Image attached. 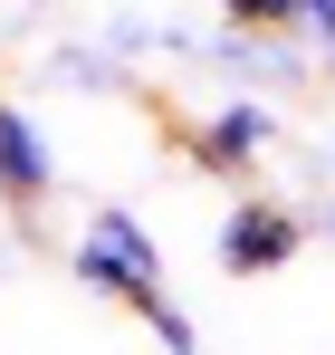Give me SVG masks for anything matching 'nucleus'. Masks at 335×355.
Masks as SVG:
<instances>
[{
	"label": "nucleus",
	"instance_id": "nucleus-1",
	"mask_svg": "<svg viewBox=\"0 0 335 355\" xmlns=\"http://www.w3.org/2000/svg\"><path fill=\"white\" fill-rule=\"evenodd\" d=\"M67 269H77V288L125 297L134 317L163 307V250H154V231H144L134 211H87V231H77V250H67Z\"/></svg>",
	"mask_w": 335,
	"mask_h": 355
},
{
	"label": "nucleus",
	"instance_id": "nucleus-2",
	"mask_svg": "<svg viewBox=\"0 0 335 355\" xmlns=\"http://www.w3.org/2000/svg\"><path fill=\"white\" fill-rule=\"evenodd\" d=\"M211 250H221L230 279H278L287 259L307 250V211H297V202H269V192H239Z\"/></svg>",
	"mask_w": 335,
	"mask_h": 355
},
{
	"label": "nucleus",
	"instance_id": "nucleus-3",
	"mask_svg": "<svg viewBox=\"0 0 335 355\" xmlns=\"http://www.w3.org/2000/svg\"><path fill=\"white\" fill-rule=\"evenodd\" d=\"M269 144H278V106H269V96H230V106L182 125V154H192L201 173H249Z\"/></svg>",
	"mask_w": 335,
	"mask_h": 355
},
{
	"label": "nucleus",
	"instance_id": "nucleus-4",
	"mask_svg": "<svg viewBox=\"0 0 335 355\" xmlns=\"http://www.w3.org/2000/svg\"><path fill=\"white\" fill-rule=\"evenodd\" d=\"M57 192V154L29 106H0V202H48Z\"/></svg>",
	"mask_w": 335,
	"mask_h": 355
},
{
	"label": "nucleus",
	"instance_id": "nucleus-5",
	"mask_svg": "<svg viewBox=\"0 0 335 355\" xmlns=\"http://www.w3.org/2000/svg\"><path fill=\"white\" fill-rule=\"evenodd\" d=\"M211 67H230V77H307V39H259V29H230L221 19V39H211Z\"/></svg>",
	"mask_w": 335,
	"mask_h": 355
},
{
	"label": "nucleus",
	"instance_id": "nucleus-6",
	"mask_svg": "<svg viewBox=\"0 0 335 355\" xmlns=\"http://www.w3.org/2000/svg\"><path fill=\"white\" fill-rule=\"evenodd\" d=\"M144 327H154V336H163V355H201V327H192V317H182V307H144Z\"/></svg>",
	"mask_w": 335,
	"mask_h": 355
},
{
	"label": "nucleus",
	"instance_id": "nucleus-7",
	"mask_svg": "<svg viewBox=\"0 0 335 355\" xmlns=\"http://www.w3.org/2000/svg\"><path fill=\"white\" fill-rule=\"evenodd\" d=\"M48 77H57V87H106L115 67L96 58V49H57V58H48Z\"/></svg>",
	"mask_w": 335,
	"mask_h": 355
},
{
	"label": "nucleus",
	"instance_id": "nucleus-8",
	"mask_svg": "<svg viewBox=\"0 0 335 355\" xmlns=\"http://www.w3.org/2000/svg\"><path fill=\"white\" fill-rule=\"evenodd\" d=\"M297 39L326 49V67H335V0H297Z\"/></svg>",
	"mask_w": 335,
	"mask_h": 355
},
{
	"label": "nucleus",
	"instance_id": "nucleus-9",
	"mask_svg": "<svg viewBox=\"0 0 335 355\" xmlns=\"http://www.w3.org/2000/svg\"><path fill=\"white\" fill-rule=\"evenodd\" d=\"M326 231H335V211H326Z\"/></svg>",
	"mask_w": 335,
	"mask_h": 355
}]
</instances>
